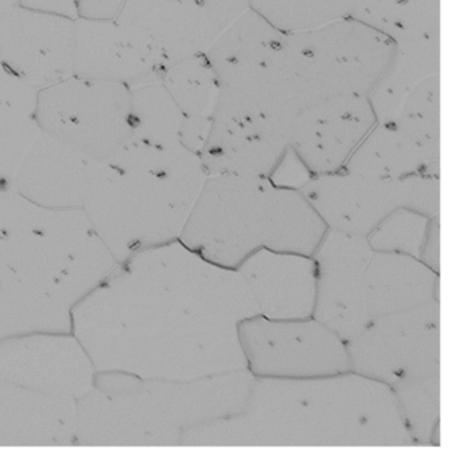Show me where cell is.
I'll return each mask as SVG.
<instances>
[{
  "mask_svg": "<svg viewBox=\"0 0 452 460\" xmlns=\"http://www.w3.org/2000/svg\"><path fill=\"white\" fill-rule=\"evenodd\" d=\"M243 337L248 365L259 375L326 376L349 367L345 341L317 320L279 325L250 319Z\"/></svg>",
  "mask_w": 452,
  "mask_h": 460,
  "instance_id": "obj_13",
  "label": "cell"
},
{
  "mask_svg": "<svg viewBox=\"0 0 452 460\" xmlns=\"http://www.w3.org/2000/svg\"><path fill=\"white\" fill-rule=\"evenodd\" d=\"M96 370L72 333H33L0 341V379L51 397L79 401Z\"/></svg>",
  "mask_w": 452,
  "mask_h": 460,
  "instance_id": "obj_10",
  "label": "cell"
},
{
  "mask_svg": "<svg viewBox=\"0 0 452 460\" xmlns=\"http://www.w3.org/2000/svg\"><path fill=\"white\" fill-rule=\"evenodd\" d=\"M437 280V273L421 259L374 251L365 273L370 322L431 303Z\"/></svg>",
  "mask_w": 452,
  "mask_h": 460,
  "instance_id": "obj_20",
  "label": "cell"
},
{
  "mask_svg": "<svg viewBox=\"0 0 452 460\" xmlns=\"http://www.w3.org/2000/svg\"><path fill=\"white\" fill-rule=\"evenodd\" d=\"M183 114L164 83L130 89V127L133 141L157 146L181 145Z\"/></svg>",
  "mask_w": 452,
  "mask_h": 460,
  "instance_id": "obj_27",
  "label": "cell"
},
{
  "mask_svg": "<svg viewBox=\"0 0 452 460\" xmlns=\"http://www.w3.org/2000/svg\"><path fill=\"white\" fill-rule=\"evenodd\" d=\"M36 122L92 160H108L132 137L130 88L72 75L38 91Z\"/></svg>",
  "mask_w": 452,
  "mask_h": 460,
  "instance_id": "obj_6",
  "label": "cell"
},
{
  "mask_svg": "<svg viewBox=\"0 0 452 460\" xmlns=\"http://www.w3.org/2000/svg\"><path fill=\"white\" fill-rule=\"evenodd\" d=\"M357 0H250V8L283 32L311 30L350 18Z\"/></svg>",
  "mask_w": 452,
  "mask_h": 460,
  "instance_id": "obj_28",
  "label": "cell"
},
{
  "mask_svg": "<svg viewBox=\"0 0 452 460\" xmlns=\"http://www.w3.org/2000/svg\"><path fill=\"white\" fill-rule=\"evenodd\" d=\"M314 177V172L288 145L270 174L268 175V180L278 188L301 191Z\"/></svg>",
  "mask_w": 452,
  "mask_h": 460,
  "instance_id": "obj_30",
  "label": "cell"
},
{
  "mask_svg": "<svg viewBox=\"0 0 452 460\" xmlns=\"http://www.w3.org/2000/svg\"><path fill=\"white\" fill-rule=\"evenodd\" d=\"M71 314L96 373L192 381L248 367L238 324L256 305L239 271L177 239L134 253Z\"/></svg>",
  "mask_w": 452,
  "mask_h": 460,
  "instance_id": "obj_1",
  "label": "cell"
},
{
  "mask_svg": "<svg viewBox=\"0 0 452 460\" xmlns=\"http://www.w3.org/2000/svg\"><path fill=\"white\" fill-rule=\"evenodd\" d=\"M119 266L83 208H51L0 190V288L76 305Z\"/></svg>",
  "mask_w": 452,
  "mask_h": 460,
  "instance_id": "obj_5",
  "label": "cell"
},
{
  "mask_svg": "<svg viewBox=\"0 0 452 460\" xmlns=\"http://www.w3.org/2000/svg\"><path fill=\"white\" fill-rule=\"evenodd\" d=\"M74 75L133 89L162 82L164 72L116 21H75Z\"/></svg>",
  "mask_w": 452,
  "mask_h": 460,
  "instance_id": "obj_18",
  "label": "cell"
},
{
  "mask_svg": "<svg viewBox=\"0 0 452 460\" xmlns=\"http://www.w3.org/2000/svg\"><path fill=\"white\" fill-rule=\"evenodd\" d=\"M250 0H125L117 23L162 72L208 54Z\"/></svg>",
  "mask_w": 452,
  "mask_h": 460,
  "instance_id": "obj_7",
  "label": "cell"
},
{
  "mask_svg": "<svg viewBox=\"0 0 452 460\" xmlns=\"http://www.w3.org/2000/svg\"><path fill=\"white\" fill-rule=\"evenodd\" d=\"M75 21L13 5L0 16V60L36 91L74 75Z\"/></svg>",
  "mask_w": 452,
  "mask_h": 460,
  "instance_id": "obj_12",
  "label": "cell"
},
{
  "mask_svg": "<svg viewBox=\"0 0 452 460\" xmlns=\"http://www.w3.org/2000/svg\"><path fill=\"white\" fill-rule=\"evenodd\" d=\"M350 18L394 46L440 38V0H357Z\"/></svg>",
  "mask_w": 452,
  "mask_h": 460,
  "instance_id": "obj_24",
  "label": "cell"
},
{
  "mask_svg": "<svg viewBox=\"0 0 452 460\" xmlns=\"http://www.w3.org/2000/svg\"><path fill=\"white\" fill-rule=\"evenodd\" d=\"M374 253L364 236L326 230L315 251V319L348 342L370 323L365 273Z\"/></svg>",
  "mask_w": 452,
  "mask_h": 460,
  "instance_id": "obj_9",
  "label": "cell"
},
{
  "mask_svg": "<svg viewBox=\"0 0 452 460\" xmlns=\"http://www.w3.org/2000/svg\"><path fill=\"white\" fill-rule=\"evenodd\" d=\"M342 170L384 180L439 175V111L402 109L392 121L376 122Z\"/></svg>",
  "mask_w": 452,
  "mask_h": 460,
  "instance_id": "obj_11",
  "label": "cell"
},
{
  "mask_svg": "<svg viewBox=\"0 0 452 460\" xmlns=\"http://www.w3.org/2000/svg\"><path fill=\"white\" fill-rule=\"evenodd\" d=\"M328 230L368 236L389 214L406 203V177H367L341 172L315 175L303 190Z\"/></svg>",
  "mask_w": 452,
  "mask_h": 460,
  "instance_id": "obj_15",
  "label": "cell"
},
{
  "mask_svg": "<svg viewBox=\"0 0 452 460\" xmlns=\"http://www.w3.org/2000/svg\"><path fill=\"white\" fill-rule=\"evenodd\" d=\"M393 52L392 40L353 18L284 32L261 63L217 79L211 130L288 145L306 109L342 94L369 93Z\"/></svg>",
  "mask_w": 452,
  "mask_h": 460,
  "instance_id": "obj_2",
  "label": "cell"
},
{
  "mask_svg": "<svg viewBox=\"0 0 452 460\" xmlns=\"http://www.w3.org/2000/svg\"><path fill=\"white\" fill-rule=\"evenodd\" d=\"M431 219L409 208H397L372 231L368 241L376 252L403 253L421 259Z\"/></svg>",
  "mask_w": 452,
  "mask_h": 460,
  "instance_id": "obj_29",
  "label": "cell"
},
{
  "mask_svg": "<svg viewBox=\"0 0 452 460\" xmlns=\"http://www.w3.org/2000/svg\"><path fill=\"white\" fill-rule=\"evenodd\" d=\"M71 311L36 292L0 288V341L33 333H72Z\"/></svg>",
  "mask_w": 452,
  "mask_h": 460,
  "instance_id": "obj_26",
  "label": "cell"
},
{
  "mask_svg": "<svg viewBox=\"0 0 452 460\" xmlns=\"http://www.w3.org/2000/svg\"><path fill=\"white\" fill-rule=\"evenodd\" d=\"M439 306L427 303L374 319L346 342L349 364L389 384L439 376Z\"/></svg>",
  "mask_w": 452,
  "mask_h": 460,
  "instance_id": "obj_8",
  "label": "cell"
},
{
  "mask_svg": "<svg viewBox=\"0 0 452 460\" xmlns=\"http://www.w3.org/2000/svg\"><path fill=\"white\" fill-rule=\"evenodd\" d=\"M36 102L38 91L0 60V190L13 189L24 155L40 135Z\"/></svg>",
  "mask_w": 452,
  "mask_h": 460,
  "instance_id": "obj_22",
  "label": "cell"
},
{
  "mask_svg": "<svg viewBox=\"0 0 452 460\" xmlns=\"http://www.w3.org/2000/svg\"><path fill=\"white\" fill-rule=\"evenodd\" d=\"M125 0H77V19L116 21Z\"/></svg>",
  "mask_w": 452,
  "mask_h": 460,
  "instance_id": "obj_31",
  "label": "cell"
},
{
  "mask_svg": "<svg viewBox=\"0 0 452 460\" xmlns=\"http://www.w3.org/2000/svg\"><path fill=\"white\" fill-rule=\"evenodd\" d=\"M162 83L185 119L181 145L200 155L210 136L219 100V82L214 69L205 55L195 56L169 66Z\"/></svg>",
  "mask_w": 452,
  "mask_h": 460,
  "instance_id": "obj_21",
  "label": "cell"
},
{
  "mask_svg": "<svg viewBox=\"0 0 452 460\" xmlns=\"http://www.w3.org/2000/svg\"><path fill=\"white\" fill-rule=\"evenodd\" d=\"M376 122L368 94L332 97L296 119L288 145L315 175L341 172Z\"/></svg>",
  "mask_w": 452,
  "mask_h": 460,
  "instance_id": "obj_14",
  "label": "cell"
},
{
  "mask_svg": "<svg viewBox=\"0 0 452 460\" xmlns=\"http://www.w3.org/2000/svg\"><path fill=\"white\" fill-rule=\"evenodd\" d=\"M100 161L40 132L24 155L13 189L51 208H83Z\"/></svg>",
  "mask_w": 452,
  "mask_h": 460,
  "instance_id": "obj_16",
  "label": "cell"
},
{
  "mask_svg": "<svg viewBox=\"0 0 452 460\" xmlns=\"http://www.w3.org/2000/svg\"><path fill=\"white\" fill-rule=\"evenodd\" d=\"M440 75V38L394 46L392 58L368 93L377 122H389L410 92Z\"/></svg>",
  "mask_w": 452,
  "mask_h": 460,
  "instance_id": "obj_23",
  "label": "cell"
},
{
  "mask_svg": "<svg viewBox=\"0 0 452 460\" xmlns=\"http://www.w3.org/2000/svg\"><path fill=\"white\" fill-rule=\"evenodd\" d=\"M76 402L0 379V447L74 445Z\"/></svg>",
  "mask_w": 452,
  "mask_h": 460,
  "instance_id": "obj_19",
  "label": "cell"
},
{
  "mask_svg": "<svg viewBox=\"0 0 452 460\" xmlns=\"http://www.w3.org/2000/svg\"><path fill=\"white\" fill-rule=\"evenodd\" d=\"M238 271L264 319H308L314 314L316 264L312 256L259 250L240 263Z\"/></svg>",
  "mask_w": 452,
  "mask_h": 460,
  "instance_id": "obj_17",
  "label": "cell"
},
{
  "mask_svg": "<svg viewBox=\"0 0 452 460\" xmlns=\"http://www.w3.org/2000/svg\"><path fill=\"white\" fill-rule=\"evenodd\" d=\"M197 153L129 139L100 161L83 210L117 263L177 241L208 180Z\"/></svg>",
  "mask_w": 452,
  "mask_h": 460,
  "instance_id": "obj_3",
  "label": "cell"
},
{
  "mask_svg": "<svg viewBox=\"0 0 452 460\" xmlns=\"http://www.w3.org/2000/svg\"><path fill=\"white\" fill-rule=\"evenodd\" d=\"M326 230L303 192L268 177L220 174L208 175L180 241L235 269L259 250L314 256Z\"/></svg>",
  "mask_w": 452,
  "mask_h": 460,
  "instance_id": "obj_4",
  "label": "cell"
},
{
  "mask_svg": "<svg viewBox=\"0 0 452 460\" xmlns=\"http://www.w3.org/2000/svg\"><path fill=\"white\" fill-rule=\"evenodd\" d=\"M16 4H18V0H0V16Z\"/></svg>",
  "mask_w": 452,
  "mask_h": 460,
  "instance_id": "obj_33",
  "label": "cell"
},
{
  "mask_svg": "<svg viewBox=\"0 0 452 460\" xmlns=\"http://www.w3.org/2000/svg\"><path fill=\"white\" fill-rule=\"evenodd\" d=\"M261 13L248 8L240 15L206 54L217 79L239 69L261 63L283 38Z\"/></svg>",
  "mask_w": 452,
  "mask_h": 460,
  "instance_id": "obj_25",
  "label": "cell"
},
{
  "mask_svg": "<svg viewBox=\"0 0 452 460\" xmlns=\"http://www.w3.org/2000/svg\"><path fill=\"white\" fill-rule=\"evenodd\" d=\"M18 5L64 18L77 19V0H18Z\"/></svg>",
  "mask_w": 452,
  "mask_h": 460,
  "instance_id": "obj_32",
  "label": "cell"
}]
</instances>
